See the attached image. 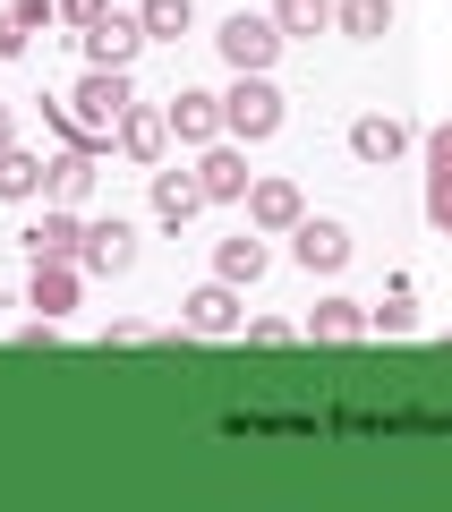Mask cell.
<instances>
[{"mask_svg": "<svg viewBox=\"0 0 452 512\" xmlns=\"http://www.w3.org/2000/svg\"><path fill=\"white\" fill-rule=\"evenodd\" d=\"M145 197H154V222H163V231H180V222L205 205V188H197V171H180V163H154V171H145Z\"/></svg>", "mask_w": 452, "mask_h": 512, "instance_id": "obj_12", "label": "cell"}, {"mask_svg": "<svg viewBox=\"0 0 452 512\" xmlns=\"http://www.w3.org/2000/svg\"><path fill=\"white\" fill-rule=\"evenodd\" d=\"M111 146H120L128 163L154 171V163L171 154V120H163V111H145V103H128V120H120V137H111Z\"/></svg>", "mask_w": 452, "mask_h": 512, "instance_id": "obj_14", "label": "cell"}, {"mask_svg": "<svg viewBox=\"0 0 452 512\" xmlns=\"http://www.w3.org/2000/svg\"><path fill=\"white\" fill-rule=\"evenodd\" d=\"M350 154H359V163H393V154H410V128L384 120V111H367V120H350Z\"/></svg>", "mask_w": 452, "mask_h": 512, "instance_id": "obj_19", "label": "cell"}, {"mask_svg": "<svg viewBox=\"0 0 452 512\" xmlns=\"http://www.w3.org/2000/svg\"><path fill=\"white\" fill-rule=\"evenodd\" d=\"M77 52H86L94 69H128V60L145 52V26H137V9H128V18H120V9H111V18H94L86 35H77Z\"/></svg>", "mask_w": 452, "mask_h": 512, "instance_id": "obj_11", "label": "cell"}, {"mask_svg": "<svg viewBox=\"0 0 452 512\" xmlns=\"http://www.w3.org/2000/svg\"><path fill=\"white\" fill-rule=\"evenodd\" d=\"M427 222L452 239V120L427 128Z\"/></svg>", "mask_w": 452, "mask_h": 512, "instance_id": "obj_15", "label": "cell"}, {"mask_svg": "<svg viewBox=\"0 0 452 512\" xmlns=\"http://www.w3.org/2000/svg\"><path fill=\"white\" fill-rule=\"evenodd\" d=\"M273 128H282V86H273L265 69H231V94H222V137L265 146Z\"/></svg>", "mask_w": 452, "mask_h": 512, "instance_id": "obj_2", "label": "cell"}, {"mask_svg": "<svg viewBox=\"0 0 452 512\" xmlns=\"http://www.w3.org/2000/svg\"><path fill=\"white\" fill-rule=\"evenodd\" d=\"M60 18H69V26H77V35H86V26H94V18H111V0H60Z\"/></svg>", "mask_w": 452, "mask_h": 512, "instance_id": "obj_27", "label": "cell"}, {"mask_svg": "<svg viewBox=\"0 0 452 512\" xmlns=\"http://www.w3.org/2000/svg\"><path fill=\"white\" fill-rule=\"evenodd\" d=\"M282 26H273V9H231V18L214 26V52L231 60V69H273L282 60Z\"/></svg>", "mask_w": 452, "mask_h": 512, "instance_id": "obj_3", "label": "cell"}, {"mask_svg": "<svg viewBox=\"0 0 452 512\" xmlns=\"http://www.w3.org/2000/svg\"><path fill=\"white\" fill-rule=\"evenodd\" d=\"M248 146L239 137H214V146L197 154V188H205V205H248Z\"/></svg>", "mask_w": 452, "mask_h": 512, "instance_id": "obj_5", "label": "cell"}, {"mask_svg": "<svg viewBox=\"0 0 452 512\" xmlns=\"http://www.w3.org/2000/svg\"><path fill=\"white\" fill-rule=\"evenodd\" d=\"M9 18H18L26 35H52V26H60V0H9Z\"/></svg>", "mask_w": 452, "mask_h": 512, "instance_id": "obj_25", "label": "cell"}, {"mask_svg": "<svg viewBox=\"0 0 452 512\" xmlns=\"http://www.w3.org/2000/svg\"><path fill=\"white\" fill-rule=\"evenodd\" d=\"M26 43H35V35H26V26H18V18H9V9H0V60H18V52H26Z\"/></svg>", "mask_w": 452, "mask_h": 512, "instance_id": "obj_28", "label": "cell"}, {"mask_svg": "<svg viewBox=\"0 0 452 512\" xmlns=\"http://www.w3.org/2000/svg\"><path fill=\"white\" fill-rule=\"evenodd\" d=\"M0 146H18V111L0 103Z\"/></svg>", "mask_w": 452, "mask_h": 512, "instance_id": "obj_29", "label": "cell"}, {"mask_svg": "<svg viewBox=\"0 0 452 512\" xmlns=\"http://www.w3.org/2000/svg\"><path fill=\"white\" fill-rule=\"evenodd\" d=\"M299 214H308V197H299L290 180H248V222L256 231H290Z\"/></svg>", "mask_w": 452, "mask_h": 512, "instance_id": "obj_18", "label": "cell"}, {"mask_svg": "<svg viewBox=\"0 0 452 512\" xmlns=\"http://www.w3.org/2000/svg\"><path fill=\"white\" fill-rule=\"evenodd\" d=\"M77 265H86L94 282L128 274V265H137V222H128V214H94V222H86V248H77Z\"/></svg>", "mask_w": 452, "mask_h": 512, "instance_id": "obj_4", "label": "cell"}, {"mask_svg": "<svg viewBox=\"0 0 452 512\" xmlns=\"http://www.w3.org/2000/svg\"><path fill=\"white\" fill-rule=\"evenodd\" d=\"M35 274H26V308H43V316H69L77 299H86V265L77 256H26Z\"/></svg>", "mask_w": 452, "mask_h": 512, "instance_id": "obj_7", "label": "cell"}, {"mask_svg": "<svg viewBox=\"0 0 452 512\" xmlns=\"http://www.w3.org/2000/svg\"><path fill=\"white\" fill-rule=\"evenodd\" d=\"M0 205H43V154L0 146Z\"/></svg>", "mask_w": 452, "mask_h": 512, "instance_id": "obj_20", "label": "cell"}, {"mask_svg": "<svg viewBox=\"0 0 452 512\" xmlns=\"http://www.w3.org/2000/svg\"><path fill=\"white\" fill-rule=\"evenodd\" d=\"M248 316H239V282H197V291L180 299V333H205V342H222V333H239Z\"/></svg>", "mask_w": 452, "mask_h": 512, "instance_id": "obj_6", "label": "cell"}, {"mask_svg": "<svg viewBox=\"0 0 452 512\" xmlns=\"http://www.w3.org/2000/svg\"><path fill=\"white\" fill-rule=\"evenodd\" d=\"M299 333H308V342H367V308L333 291V299H316V308H308V325H299Z\"/></svg>", "mask_w": 452, "mask_h": 512, "instance_id": "obj_17", "label": "cell"}, {"mask_svg": "<svg viewBox=\"0 0 452 512\" xmlns=\"http://www.w3.org/2000/svg\"><path fill=\"white\" fill-rule=\"evenodd\" d=\"M18 248L26 256H77V248H86V214H77V205H43V214L26 222Z\"/></svg>", "mask_w": 452, "mask_h": 512, "instance_id": "obj_13", "label": "cell"}, {"mask_svg": "<svg viewBox=\"0 0 452 512\" xmlns=\"http://www.w3.org/2000/svg\"><path fill=\"white\" fill-rule=\"evenodd\" d=\"M137 26H145V43H180L197 26V0H137Z\"/></svg>", "mask_w": 452, "mask_h": 512, "instance_id": "obj_22", "label": "cell"}, {"mask_svg": "<svg viewBox=\"0 0 452 512\" xmlns=\"http://www.w3.org/2000/svg\"><path fill=\"white\" fill-rule=\"evenodd\" d=\"M265 265H273V248H265V231H256V222H248V231H231V239H214V274L239 282V291H248Z\"/></svg>", "mask_w": 452, "mask_h": 512, "instance_id": "obj_16", "label": "cell"}, {"mask_svg": "<svg viewBox=\"0 0 452 512\" xmlns=\"http://www.w3.org/2000/svg\"><path fill=\"white\" fill-rule=\"evenodd\" d=\"M333 35H350V43L393 35V0H333Z\"/></svg>", "mask_w": 452, "mask_h": 512, "instance_id": "obj_21", "label": "cell"}, {"mask_svg": "<svg viewBox=\"0 0 452 512\" xmlns=\"http://www.w3.org/2000/svg\"><path fill=\"white\" fill-rule=\"evenodd\" d=\"M163 120H171V146H214V137H222V94H205V86H180V94H171V103H163Z\"/></svg>", "mask_w": 452, "mask_h": 512, "instance_id": "obj_10", "label": "cell"}, {"mask_svg": "<svg viewBox=\"0 0 452 512\" xmlns=\"http://www.w3.org/2000/svg\"><path fill=\"white\" fill-rule=\"evenodd\" d=\"M290 256H299L308 274H342V265H350V231L333 214H299V222H290Z\"/></svg>", "mask_w": 452, "mask_h": 512, "instance_id": "obj_9", "label": "cell"}, {"mask_svg": "<svg viewBox=\"0 0 452 512\" xmlns=\"http://www.w3.org/2000/svg\"><path fill=\"white\" fill-rule=\"evenodd\" d=\"M273 26H282L290 43H299V35H325V26H333V0H273Z\"/></svg>", "mask_w": 452, "mask_h": 512, "instance_id": "obj_23", "label": "cell"}, {"mask_svg": "<svg viewBox=\"0 0 452 512\" xmlns=\"http://www.w3.org/2000/svg\"><path fill=\"white\" fill-rule=\"evenodd\" d=\"M128 69H94L86 60V77H77L60 103H43V120H52V137L60 146H111L120 137V120H128Z\"/></svg>", "mask_w": 452, "mask_h": 512, "instance_id": "obj_1", "label": "cell"}, {"mask_svg": "<svg viewBox=\"0 0 452 512\" xmlns=\"http://www.w3.org/2000/svg\"><path fill=\"white\" fill-rule=\"evenodd\" d=\"M248 342H256V350H282V342H299V325H282V316H256Z\"/></svg>", "mask_w": 452, "mask_h": 512, "instance_id": "obj_26", "label": "cell"}, {"mask_svg": "<svg viewBox=\"0 0 452 512\" xmlns=\"http://www.w3.org/2000/svg\"><path fill=\"white\" fill-rule=\"evenodd\" d=\"M94 180H103V146H60L43 163V205H86Z\"/></svg>", "mask_w": 452, "mask_h": 512, "instance_id": "obj_8", "label": "cell"}, {"mask_svg": "<svg viewBox=\"0 0 452 512\" xmlns=\"http://www.w3.org/2000/svg\"><path fill=\"white\" fill-rule=\"evenodd\" d=\"M418 316H410V291H393L384 308H367V333H410Z\"/></svg>", "mask_w": 452, "mask_h": 512, "instance_id": "obj_24", "label": "cell"}]
</instances>
